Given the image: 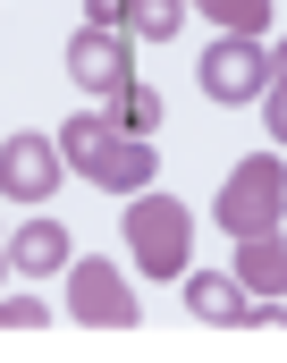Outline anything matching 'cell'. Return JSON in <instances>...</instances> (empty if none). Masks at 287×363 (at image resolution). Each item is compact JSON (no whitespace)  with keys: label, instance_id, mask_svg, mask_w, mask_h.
Returning a JSON list of instances; mask_svg holds the SVG:
<instances>
[{"label":"cell","instance_id":"6da1fadb","mask_svg":"<svg viewBox=\"0 0 287 363\" xmlns=\"http://www.w3.org/2000/svg\"><path fill=\"white\" fill-rule=\"evenodd\" d=\"M118 228H127V254H135V271H144V279H178V271H186V245H194V211L178 203V194H161V186L127 194Z\"/></svg>","mask_w":287,"mask_h":363},{"label":"cell","instance_id":"7a4b0ae2","mask_svg":"<svg viewBox=\"0 0 287 363\" xmlns=\"http://www.w3.org/2000/svg\"><path fill=\"white\" fill-rule=\"evenodd\" d=\"M279 211H287L279 152H245V161L228 169V186H220V203H211V220H220L228 237H262V228H279Z\"/></svg>","mask_w":287,"mask_h":363},{"label":"cell","instance_id":"3957f363","mask_svg":"<svg viewBox=\"0 0 287 363\" xmlns=\"http://www.w3.org/2000/svg\"><path fill=\"white\" fill-rule=\"evenodd\" d=\"M68 321L77 330H135V287L118 279V262H68Z\"/></svg>","mask_w":287,"mask_h":363},{"label":"cell","instance_id":"277c9868","mask_svg":"<svg viewBox=\"0 0 287 363\" xmlns=\"http://www.w3.org/2000/svg\"><path fill=\"white\" fill-rule=\"evenodd\" d=\"M194 85L211 93V101H262L271 93V51L262 43H245V34H220L211 51H203V68H194Z\"/></svg>","mask_w":287,"mask_h":363},{"label":"cell","instance_id":"5b68a950","mask_svg":"<svg viewBox=\"0 0 287 363\" xmlns=\"http://www.w3.org/2000/svg\"><path fill=\"white\" fill-rule=\"evenodd\" d=\"M60 135H9L0 144V194L9 203H51L60 194Z\"/></svg>","mask_w":287,"mask_h":363},{"label":"cell","instance_id":"8992f818","mask_svg":"<svg viewBox=\"0 0 287 363\" xmlns=\"http://www.w3.org/2000/svg\"><path fill=\"white\" fill-rule=\"evenodd\" d=\"M68 77H77L85 93H101V101H110L118 85H135L127 34H118V26H77V34H68Z\"/></svg>","mask_w":287,"mask_h":363},{"label":"cell","instance_id":"52a82bcc","mask_svg":"<svg viewBox=\"0 0 287 363\" xmlns=\"http://www.w3.org/2000/svg\"><path fill=\"white\" fill-rule=\"evenodd\" d=\"M68 262H77V254H68V228H60L51 211H34V220L9 228V271L17 279H60Z\"/></svg>","mask_w":287,"mask_h":363},{"label":"cell","instance_id":"ba28073f","mask_svg":"<svg viewBox=\"0 0 287 363\" xmlns=\"http://www.w3.org/2000/svg\"><path fill=\"white\" fill-rule=\"evenodd\" d=\"M228 271L245 279V296H287V237L262 228V237H237V262Z\"/></svg>","mask_w":287,"mask_h":363},{"label":"cell","instance_id":"9c48e42d","mask_svg":"<svg viewBox=\"0 0 287 363\" xmlns=\"http://www.w3.org/2000/svg\"><path fill=\"white\" fill-rule=\"evenodd\" d=\"M152 169H161V152H152L144 135H110V152H101L94 186H110V194H144V186H152Z\"/></svg>","mask_w":287,"mask_h":363},{"label":"cell","instance_id":"30bf717a","mask_svg":"<svg viewBox=\"0 0 287 363\" xmlns=\"http://www.w3.org/2000/svg\"><path fill=\"white\" fill-rule=\"evenodd\" d=\"M245 304H254V296H245V279H237V271L186 279V313H194V321H220V330H228V321H245Z\"/></svg>","mask_w":287,"mask_h":363},{"label":"cell","instance_id":"8fae6325","mask_svg":"<svg viewBox=\"0 0 287 363\" xmlns=\"http://www.w3.org/2000/svg\"><path fill=\"white\" fill-rule=\"evenodd\" d=\"M110 135H118V127H110V110H77V118L60 127V161H68L77 178H94L101 152H110Z\"/></svg>","mask_w":287,"mask_h":363},{"label":"cell","instance_id":"7c38bea8","mask_svg":"<svg viewBox=\"0 0 287 363\" xmlns=\"http://www.w3.org/2000/svg\"><path fill=\"white\" fill-rule=\"evenodd\" d=\"M186 9H203L220 34H245V43H262V34H271V0H186Z\"/></svg>","mask_w":287,"mask_h":363},{"label":"cell","instance_id":"4fadbf2b","mask_svg":"<svg viewBox=\"0 0 287 363\" xmlns=\"http://www.w3.org/2000/svg\"><path fill=\"white\" fill-rule=\"evenodd\" d=\"M110 127H118V135H152V127H161V93L152 85H118L110 93Z\"/></svg>","mask_w":287,"mask_h":363},{"label":"cell","instance_id":"5bb4252c","mask_svg":"<svg viewBox=\"0 0 287 363\" xmlns=\"http://www.w3.org/2000/svg\"><path fill=\"white\" fill-rule=\"evenodd\" d=\"M127 26H135L144 43H169V34L186 26V0H127Z\"/></svg>","mask_w":287,"mask_h":363},{"label":"cell","instance_id":"9a60e30c","mask_svg":"<svg viewBox=\"0 0 287 363\" xmlns=\"http://www.w3.org/2000/svg\"><path fill=\"white\" fill-rule=\"evenodd\" d=\"M51 321V304H34V296H0V330H43Z\"/></svg>","mask_w":287,"mask_h":363},{"label":"cell","instance_id":"2e32d148","mask_svg":"<svg viewBox=\"0 0 287 363\" xmlns=\"http://www.w3.org/2000/svg\"><path fill=\"white\" fill-rule=\"evenodd\" d=\"M262 127H271V144H287V85L262 93Z\"/></svg>","mask_w":287,"mask_h":363},{"label":"cell","instance_id":"e0dca14e","mask_svg":"<svg viewBox=\"0 0 287 363\" xmlns=\"http://www.w3.org/2000/svg\"><path fill=\"white\" fill-rule=\"evenodd\" d=\"M85 26H127V0H85Z\"/></svg>","mask_w":287,"mask_h":363},{"label":"cell","instance_id":"ac0fdd59","mask_svg":"<svg viewBox=\"0 0 287 363\" xmlns=\"http://www.w3.org/2000/svg\"><path fill=\"white\" fill-rule=\"evenodd\" d=\"M271 77H279V85H287V43H279V51H271Z\"/></svg>","mask_w":287,"mask_h":363},{"label":"cell","instance_id":"d6986e66","mask_svg":"<svg viewBox=\"0 0 287 363\" xmlns=\"http://www.w3.org/2000/svg\"><path fill=\"white\" fill-rule=\"evenodd\" d=\"M0 279H9V245H0Z\"/></svg>","mask_w":287,"mask_h":363}]
</instances>
